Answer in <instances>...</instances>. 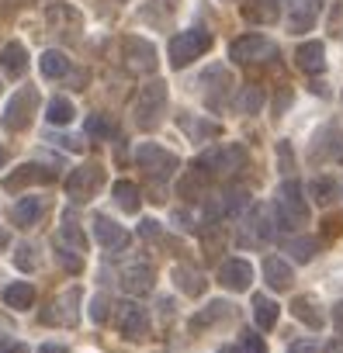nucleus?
<instances>
[{
	"label": "nucleus",
	"instance_id": "obj_1",
	"mask_svg": "<svg viewBox=\"0 0 343 353\" xmlns=\"http://www.w3.org/2000/svg\"><path fill=\"white\" fill-rule=\"evenodd\" d=\"M195 166L205 176H233L239 166H246V149L243 145H215V149H205Z\"/></svg>",
	"mask_w": 343,
	"mask_h": 353
},
{
	"label": "nucleus",
	"instance_id": "obj_2",
	"mask_svg": "<svg viewBox=\"0 0 343 353\" xmlns=\"http://www.w3.org/2000/svg\"><path fill=\"white\" fill-rule=\"evenodd\" d=\"M135 163L142 166L146 176H153V181H170V176L177 173V166H181L177 152H170V149H163L156 142H142L135 149Z\"/></svg>",
	"mask_w": 343,
	"mask_h": 353
},
{
	"label": "nucleus",
	"instance_id": "obj_3",
	"mask_svg": "<svg viewBox=\"0 0 343 353\" xmlns=\"http://www.w3.org/2000/svg\"><path fill=\"white\" fill-rule=\"evenodd\" d=\"M166 97H170V90H166V83H146L142 90H139V97H135V125L139 128H156L159 125V118H163V111H166Z\"/></svg>",
	"mask_w": 343,
	"mask_h": 353
},
{
	"label": "nucleus",
	"instance_id": "obj_4",
	"mask_svg": "<svg viewBox=\"0 0 343 353\" xmlns=\"http://www.w3.org/2000/svg\"><path fill=\"white\" fill-rule=\"evenodd\" d=\"M208 46H212V35L202 32V28L174 35V42H170V66H174V70H184L188 63H195L198 56H205Z\"/></svg>",
	"mask_w": 343,
	"mask_h": 353
},
{
	"label": "nucleus",
	"instance_id": "obj_5",
	"mask_svg": "<svg viewBox=\"0 0 343 353\" xmlns=\"http://www.w3.org/2000/svg\"><path fill=\"white\" fill-rule=\"evenodd\" d=\"M35 108H39V90H35V87H21V90L8 101V108H4V128H11V132L28 128Z\"/></svg>",
	"mask_w": 343,
	"mask_h": 353
},
{
	"label": "nucleus",
	"instance_id": "obj_6",
	"mask_svg": "<svg viewBox=\"0 0 343 353\" xmlns=\"http://www.w3.org/2000/svg\"><path fill=\"white\" fill-rule=\"evenodd\" d=\"M121 52H125V66L128 73H156L159 66V56H156V46L146 42V39H125L121 42Z\"/></svg>",
	"mask_w": 343,
	"mask_h": 353
},
{
	"label": "nucleus",
	"instance_id": "obj_7",
	"mask_svg": "<svg viewBox=\"0 0 343 353\" xmlns=\"http://www.w3.org/2000/svg\"><path fill=\"white\" fill-rule=\"evenodd\" d=\"M274 52H277L274 42L264 39V35H239V39L229 46V56H233L236 63H264V59H271Z\"/></svg>",
	"mask_w": 343,
	"mask_h": 353
},
{
	"label": "nucleus",
	"instance_id": "obj_8",
	"mask_svg": "<svg viewBox=\"0 0 343 353\" xmlns=\"http://www.w3.org/2000/svg\"><path fill=\"white\" fill-rule=\"evenodd\" d=\"M219 284L226 288V291H250V284H253V263L250 260H243V256H233V260H222L219 263Z\"/></svg>",
	"mask_w": 343,
	"mask_h": 353
},
{
	"label": "nucleus",
	"instance_id": "obj_9",
	"mask_svg": "<svg viewBox=\"0 0 343 353\" xmlns=\"http://www.w3.org/2000/svg\"><path fill=\"white\" fill-rule=\"evenodd\" d=\"M101 181H104V170L90 163V166H80V170H73V173H70L66 191H70L77 201H87V198H94V194H97Z\"/></svg>",
	"mask_w": 343,
	"mask_h": 353
},
{
	"label": "nucleus",
	"instance_id": "obj_10",
	"mask_svg": "<svg viewBox=\"0 0 343 353\" xmlns=\"http://www.w3.org/2000/svg\"><path fill=\"white\" fill-rule=\"evenodd\" d=\"M118 332L125 336V339H146L149 336V312L142 308V305H135V301H128V305H121V312H118Z\"/></svg>",
	"mask_w": 343,
	"mask_h": 353
},
{
	"label": "nucleus",
	"instance_id": "obj_11",
	"mask_svg": "<svg viewBox=\"0 0 343 353\" xmlns=\"http://www.w3.org/2000/svg\"><path fill=\"white\" fill-rule=\"evenodd\" d=\"M77 301H80V288H66L63 294L52 298V308H46L42 319L56 322V325H73L77 322Z\"/></svg>",
	"mask_w": 343,
	"mask_h": 353
},
{
	"label": "nucleus",
	"instance_id": "obj_12",
	"mask_svg": "<svg viewBox=\"0 0 343 353\" xmlns=\"http://www.w3.org/2000/svg\"><path fill=\"white\" fill-rule=\"evenodd\" d=\"M49 181H56V170L52 166H42V163H25V166H18L8 181H4V188L8 191H18L21 184H49Z\"/></svg>",
	"mask_w": 343,
	"mask_h": 353
},
{
	"label": "nucleus",
	"instance_id": "obj_13",
	"mask_svg": "<svg viewBox=\"0 0 343 353\" xmlns=\"http://www.w3.org/2000/svg\"><path fill=\"white\" fill-rule=\"evenodd\" d=\"M94 232H97V243L104 246V250H111V253H121L125 246H128V232L118 225V222H111L108 215H97L94 219Z\"/></svg>",
	"mask_w": 343,
	"mask_h": 353
},
{
	"label": "nucleus",
	"instance_id": "obj_14",
	"mask_svg": "<svg viewBox=\"0 0 343 353\" xmlns=\"http://www.w3.org/2000/svg\"><path fill=\"white\" fill-rule=\"evenodd\" d=\"M42 215H46V201L35 198V194L14 201V208H11V222H14L18 229H32V225H39Z\"/></svg>",
	"mask_w": 343,
	"mask_h": 353
},
{
	"label": "nucleus",
	"instance_id": "obj_15",
	"mask_svg": "<svg viewBox=\"0 0 343 353\" xmlns=\"http://www.w3.org/2000/svg\"><path fill=\"white\" fill-rule=\"evenodd\" d=\"M264 281H267V288H274V291H291L295 270H291V263H288L284 256H267V260H264Z\"/></svg>",
	"mask_w": 343,
	"mask_h": 353
},
{
	"label": "nucleus",
	"instance_id": "obj_16",
	"mask_svg": "<svg viewBox=\"0 0 343 353\" xmlns=\"http://www.w3.org/2000/svg\"><path fill=\"white\" fill-rule=\"evenodd\" d=\"M153 281H156V274H153L149 263H128L121 270V288L128 294H149L153 291Z\"/></svg>",
	"mask_w": 343,
	"mask_h": 353
},
{
	"label": "nucleus",
	"instance_id": "obj_17",
	"mask_svg": "<svg viewBox=\"0 0 343 353\" xmlns=\"http://www.w3.org/2000/svg\"><path fill=\"white\" fill-rule=\"evenodd\" d=\"M56 250H70V253H87V236H84V229L66 215L63 219V225H59V232H56Z\"/></svg>",
	"mask_w": 343,
	"mask_h": 353
},
{
	"label": "nucleus",
	"instance_id": "obj_18",
	"mask_svg": "<svg viewBox=\"0 0 343 353\" xmlns=\"http://www.w3.org/2000/svg\"><path fill=\"white\" fill-rule=\"evenodd\" d=\"M333 156H343V135L336 125L322 128L312 142V159H333Z\"/></svg>",
	"mask_w": 343,
	"mask_h": 353
},
{
	"label": "nucleus",
	"instance_id": "obj_19",
	"mask_svg": "<svg viewBox=\"0 0 343 353\" xmlns=\"http://www.w3.org/2000/svg\"><path fill=\"white\" fill-rule=\"evenodd\" d=\"M291 11H288V32L302 35L315 25V0H288Z\"/></svg>",
	"mask_w": 343,
	"mask_h": 353
},
{
	"label": "nucleus",
	"instance_id": "obj_20",
	"mask_svg": "<svg viewBox=\"0 0 343 353\" xmlns=\"http://www.w3.org/2000/svg\"><path fill=\"white\" fill-rule=\"evenodd\" d=\"M295 63L305 73H322L326 70V46L322 42H302L298 52H295Z\"/></svg>",
	"mask_w": 343,
	"mask_h": 353
},
{
	"label": "nucleus",
	"instance_id": "obj_21",
	"mask_svg": "<svg viewBox=\"0 0 343 353\" xmlns=\"http://www.w3.org/2000/svg\"><path fill=\"white\" fill-rule=\"evenodd\" d=\"M229 315H233V305H229V301H222V298H219V301H208L202 312L191 315V329L202 332V329H208V325H215V322H222V319H229Z\"/></svg>",
	"mask_w": 343,
	"mask_h": 353
},
{
	"label": "nucleus",
	"instance_id": "obj_22",
	"mask_svg": "<svg viewBox=\"0 0 343 353\" xmlns=\"http://www.w3.org/2000/svg\"><path fill=\"white\" fill-rule=\"evenodd\" d=\"M281 4L284 0H250V4H243V18L253 25H271V21H277Z\"/></svg>",
	"mask_w": 343,
	"mask_h": 353
},
{
	"label": "nucleus",
	"instance_id": "obj_23",
	"mask_svg": "<svg viewBox=\"0 0 343 353\" xmlns=\"http://www.w3.org/2000/svg\"><path fill=\"white\" fill-rule=\"evenodd\" d=\"M28 66V52L21 42H8L4 49H0V70H4L8 77H21Z\"/></svg>",
	"mask_w": 343,
	"mask_h": 353
},
{
	"label": "nucleus",
	"instance_id": "obj_24",
	"mask_svg": "<svg viewBox=\"0 0 343 353\" xmlns=\"http://www.w3.org/2000/svg\"><path fill=\"white\" fill-rule=\"evenodd\" d=\"M174 284L184 291V294H191V298H198V294H205V288H208V281L195 270V267H174Z\"/></svg>",
	"mask_w": 343,
	"mask_h": 353
},
{
	"label": "nucleus",
	"instance_id": "obj_25",
	"mask_svg": "<svg viewBox=\"0 0 343 353\" xmlns=\"http://www.w3.org/2000/svg\"><path fill=\"white\" fill-rule=\"evenodd\" d=\"M277 315H281V305L267 294H253V319L260 329H274L277 325Z\"/></svg>",
	"mask_w": 343,
	"mask_h": 353
},
{
	"label": "nucleus",
	"instance_id": "obj_26",
	"mask_svg": "<svg viewBox=\"0 0 343 353\" xmlns=\"http://www.w3.org/2000/svg\"><path fill=\"white\" fill-rule=\"evenodd\" d=\"M111 198L118 201V208L121 212H128V215H135L139 212V205H142V194H139V188L132 184V181H118L115 188H111Z\"/></svg>",
	"mask_w": 343,
	"mask_h": 353
},
{
	"label": "nucleus",
	"instance_id": "obj_27",
	"mask_svg": "<svg viewBox=\"0 0 343 353\" xmlns=\"http://www.w3.org/2000/svg\"><path fill=\"white\" fill-rule=\"evenodd\" d=\"M32 301H35V288L28 281H18V284H8L4 288V305L25 312V308H32Z\"/></svg>",
	"mask_w": 343,
	"mask_h": 353
},
{
	"label": "nucleus",
	"instance_id": "obj_28",
	"mask_svg": "<svg viewBox=\"0 0 343 353\" xmlns=\"http://www.w3.org/2000/svg\"><path fill=\"white\" fill-rule=\"evenodd\" d=\"M291 315L298 319V322H305L308 329H322V312H319V305L312 301V298H295L291 301Z\"/></svg>",
	"mask_w": 343,
	"mask_h": 353
},
{
	"label": "nucleus",
	"instance_id": "obj_29",
	"mask_svg": "<svg viewBox=\"0 0 343 353\" xmlns=\"http://www.w3.org/2000/svg\"><path fill=\"white\" fill-rule=\"evenodd\" d=\"M39 66H42V77H46V80H63V77L70 73V59H66L63 52H56V49L42 52Z\"/></svg>",
	"mask_w": 343,
	"mask_h": 353
},
{
	"label": "nucleus",
	"instance_id": "obj_30",
	"mask_svg": "<svg viewBox=\"0 0 343 353\" xmlns=\"http://www.w3.org/2000/svg\"><path fill=\"white\" fill-rule=\"evenodd\" d=\"M73 118H77V108H73L70 97H52L49 101V108H46V121L49 125H70Z\"/></svg>",
	"mask_w": 343,
	"mask_h": 353
},
{
	"label": "nucleus",
	"instance_id": "obj_31",
	"mask_svg": "<svg viewBox=\"0 0 343 353\" xmlns=\"http://www.w3.org/2000/svg\"><path fill=\"white\" fill-rule=\"evenodd\" d=\"M288 253H291L295 263H308V260H315L319 243L315 239H305V236H295V239H288Z\"/></svg>",
	"mask_w": 343,
	"mask_h": 353
},
{
	"label": "nucleus",
	"instance_id": "obj_32",
	"mask_svg": "<svg viewBox=\"0 0 343 353\" xmlns=\"http://www.w3.org/2000/svg\"><path fill=\"white\" fill-rule=\"evenodd\" d=\"M308 194L315 205H333L336 201V184L329 181V176H315V181L308 184Z\"/></svg>",
	"mask_w": 343,
	"mask_h": 353
},
{
	"label": "nucleus",
	"instance_id": "obj_33",
	"mask_svg": "<svg viewBox=\"0 0 343 353\" xmlns=\"http://www.w3.org/2000/svg\"><path fill=\"white\" fill-rule=\"evenodd\" d=\"M236 108H239L243 114H257V111L264 108V90H260V87H246V90H239Z\"/></svg>",
	"mask_w": 343,
	"mask_h": 353
},
{
	"label": "nucleus",
	"instance_id": "obj_34",
	"mask_svg": "<svg viewBox=\"0 0 343 353\" xmlns=\"http://www.w3.org/2000/svg\"><path fill=\"white\" fill-rule=\"evenodd\" d=\"M181 128L191 139H212V135H219V125L215 121H202V118H181Z\"/></svg>",
	"mask_w": 343,
	"mask_h": 353
},
{
	"label": "nucleus",
	"instance_id": "obj_35",
	"mask_svg": "<svg viewBox=\"0 0 343 353\" xmlns=\"http://www.w3.org/2000/svg\"><path fill=\"white\" fill-rule=\"evenodd\" d=\"M14 263H18L21 270H35V267H39V246L21 243V246H18V253H14Z\"/></svg>",
	"mask_w": 343,
	"mask_h": 353
},
{
	"label": "nucleus",
	"instance_id": "obj_36",
	"mask_svg": "<svg viewBox=\"0 0 343 353\" xmlns=\"http://www.w3.org/2000/svg\"><path fill=\"white\" fill-rule=\"evenodd\" d=\"M84 128H87V132H90L94 139H108V135H111V125H108V121H104L101 114H90V118L84 121Z\"/></svg>",
	"mask_w": 343,
	"mask_h": 353
},
{
	"label": "nucleus",
	"instance_id": "obj_37",
	"mask_svg": "<svg viewBox=\"0 0 343 353\" xmlns=\"http://www.w3.org/2000/svg\"><path fill=\"white\" fill-rule=\"evenodd\" d=\"M108 312H111L108 294H94V298H90V319H94V322H104V319H108Z\"/></svg>",
	"mask_w": 343,
	"mask_h": 353
},
{
	"label": "nucleus",
	"instance_id": "obj_38",
	"mask_svg": "<svg viewBox=\"0 0 343 353\" xmlns=\"http://www.w3.org/2000/svg\"><path fill=\"white\" fill-rule=\"evenodd\" d=\"M243 350L246 353H267V346H264V339H260V332H243Z\"/></svg>",
	"mask_w": 343,
	"mask_h": 353
},
{
	"label": "nucleus",
	"instance_id": "obj_39",
	"mask_svg": "<svg viewBox=\"0 0 343 353\" xmlns=\"http://www.w3.org/2000/svg\"><path fill=\"white\" fill-rule=\"evenodd\" d=\"M56 256H59V263H63L66 270H80V267H84V256H80V253H70V250H56Z\"/></svg>",
	"mask_w": 343,
	"mask_h": 353
},
{
	"label": "nucleus",
	"instance_id": "obj_40",
	"mask_svg": "<svg viewBox=\"0 0 343 353\" xmlns=\"http://www.w3.org/2000/svg\"><path fill=\"white\" fill-rule=\"evenodd\" d=\"M288 353H322V346H319L315 339H295V343L288 346Z\"/></svg>",
	"mask_w": 343,
	"mask_h": 353
},
{
	"label": "nucleus",
	"instance_id": "obj_41",
	"mask_svg": "<svg viewBox=\"0 0 343 353\" xmlns=\"http://www.w3.org/2000/svg\"><path fill=\"white\" fill-rule=\"evenodd\" d=\"M0 353H28V346H25V343H18V339L0 336Z\"/></svg>",
	"mask_w": 343,
	"mask_h": 353
},
{
	"label": "nucleus",
	"instance_id": "obj_42",
	"mask_svg": "<svg viewBox=\"0 0 343 353\" xmlns=\"http://www.w3.org/2000/svg\"><path fill=\"white\" fill-rule=\"evenodd\" d=\"M139 232H142L146 239H156V236H159V222H156V219H142Z\"/></svg>",
	"mask_w": 343,
	"mask_h": 353
},
{
	"label": "nucleus",
	"instance_id": "obj_43",
	"mask_svg": "<svg viewBox=\"0 0 343 353\" xmlns=\"http://www.w3.org/2000/svg\"><path fill=\"white\" fill-rule=\"evenodd\" d=\"M333 325H336V332H343V301L333 305Z\"/></svg>",
	"mask_w": 343,
	"mask_h": 353
},
{
	"label": "nucleus",
	"instance_id": "obj_44",
	"mask_svg": "<svg viewBox=\"0 0 343 353\" xmlns=\"http://www.w3.org/2000/svg\"><path fill=\"white\" fill-rule=\"evenodd\" d=\"M326 232L329 236H340L343 232V219H326Z\"/></svg>",
	"mask_w": 343,
	"mask_h": 353
},
{
	"label": "nucleus",
	"instance_id": "obj_45",
	"mask_svg": "<svg viewBox=\"0 0 343 353\" xmlns=\"http://www.w3.org/2000/svg\"><path fill=\"white\" fill-rule=\"evenodd\" d=\"M39 353H66V346H59V343H46V346H39Z\"/></svg>",
	"mask_w": 343,
	"mask_h": 353
},
{
	"label": "nucleus",
	"instance_id": "obj_46",
	"mask_svg": "<svg viewBox=\"0 0 343 353\" xmlns=\"http://www.w3.org/2000/svg\"><path fill=\"white\" fill-rule=\"evenodd\" d=\"M4 246H11V232H8L4 225H0V250H4Z\"/></svg>",
	"mask_w": 343,
	"mask_h": 353
},
{
	"label": "nucleus",
	"instance_id": "obj_47",
	"mask_svg": "<svg viewBox=\"0 0 343 353\" xmlns=\"http://www.w3.org/2000/svg\"><path fill=\"white\" fill-rule=\"evenodd\" d=\"M219 353H246V350H243V346H222Z\"/></svg>",
	"mask_w": 343,
	"mask_h": 353
},
{
	"label": "nucleus",
	"instance_id": "obj_48",
	"mask_svg": "<svg viewBox=\"0 0 343 353\" xmlns=\"http://www.w3.org/2000/svg\"><path fill=\"white\" fill-rule=\"evenodd\" d=\"M8 163V152H4V145H0V166H4Z\"/></svg>",
	"mask_w": 343,
	"mask_h": 353
}]
</instances>
